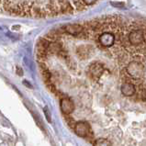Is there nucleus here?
Wrapping results in <instances>:
<instances>
[{
    "instance_id": "nucleus-7",
    "label": "nucleus",
    "mask_w": 146,
    "mask_h": 146,
    "mask_svg": "<svg viewBox=\"0 0 146 146\" xmlns=\"http://www.w3.org/2000/svg\"><path fill=\"white\" fill-rule=\"evenodd\" d=\"M60 106L62 113L64 115H70L74 110V104L73 100L68 97H64L61 98Z\"/></svg>"
},
{
    "instance_id": "nucleus-1",
    "label": "nucleus",
    "mask_w": 146,
    "mask_h": 146,
    "mask_svg": "<svg viewBox=\"0 0 146 146\" xmlns=\"http://www.w3.org/2000/svg\"><path fill=\"white\" fill-rule=\"evenodd\" d=\"M126 73L133 80H141L144 77L145 69L143 64L139 61H131L126 66Z\"/></svg>"
},
{
    "instance_id": "nucleus-2",
    "label": "nucleus",
    "mask_w": 146,
    "mask_h": 146,
    "mask_svg": "<svg viewBox=\"0 0 146 146\" xmlns=\"http://www.w3.org/2000/svg\"><path fill=\"white\" fill-rule=\"evenodd\" d=\"M146 38L145 34L143 30L140 29H135L132 30L128 35V42L130 43L132 47H139L143 46L145 43Z\"/></svg>"
},
{
    "instance_id": "nucleus-3",
    "label": "nucleus",
    "mask_w": 146,
    "mask_h": 146,
    "mask_svg": "<svg viewBox=\"0 0 146 146\" xmlns=\"http://www.w3.org/2000/svg\"><path fill=\"white\" fill-rule=\"evenodd\" d=\"M74 132H76L79 137H82V138H88V137L92 135L89 124L86 121L76 122L74 127Z\"/></svg>"
},
{
    "instance_id": "nucleus-10",
    "label": "nucleus",
    "mask_w": 146,
    "mask_h": 146,
    "mask_svg": "<svg viewBox=\"0 0 146 146\" xmlns=\"http://www.w3.org/2000/svg\"><path fill=\"white\" fill-rule=\"evenodd\" d=\"M89 48L88 46H81L77 49V53L81 58H86L89 54Z\"/></svg>"
},
{
    "instance_id": "nucleus-5",
    "label": "nucleus",
    "mask_w": 146,
    "mask_h": 146,
    "mask_svg": "<svg viewBox=\"0 0 146 146\" xmlns=\"http://www.w3.org/2000/svg\"><path fill=\"white\" fill-rule=\"evenodd\" d=\"M115 35L113 33L111 32H108V31H105L101 33L98 37V41L100 45H102L103 47H106V48H110L111 46H113L114 43H115Z\"/></svg>"
},
{
    "instance_id": "nucleus-12",
    "label": "nucleus",
    "mask_w": 146,
    "mask_h": 146,
    "mask_svg": "<svg viewBox=\"0 0 146 146\" xmlns=\"http://www.w3.org/2000/svg\"><path fill=\"white\" fill-rule=\"evenodd\" d=\"M44 114H45V117H46V119L49 122H52V117H51V113H50V111H49V108L47 107H45L44 108Z\"/></svg>"
},
{
    "instance_id": "nucleus-16",
    "label": "nucleus",
    "mask_w": 146,
    "mask_h": 146,
    "mask_svg": "<svg viewBox=\"0 0 146 146\" xmlns=\"http://www.w3.org/2000/svg\"><path fill=\"white\" fill-rule=\"evenodd\" d=\"M17 74H18L19 76H22V74H23L22 69L19 68V67H17Z\"/></svg>"
},
{
    "instance_id": "nucleus-15",
    "label": "nucleus",
    "mask_w": 146,
    "mask_h": 146,
    "mask_svg": "<svg viewBox=\"0 0 146 146\" xmlns=\"http://www.w3.org/2000/svg\"><path fill=\"white\" fill-rule=\"evenodd\" d=\"M23 85L25 86H27V87H29V88H32V86L29 83V81H27V80H24L23 81Z\"/></svg>"
},
{
    "instance_id": "nucleus-6",
    "label": "nucleus",
    "mask_w": 146,
    "mask_h": 146,
    "mask_svg": "<svg viewBox=\"0 0 146 146\" xmlns=\"http://www.w3.org/2000/svg\"><path fill=\"white\" fill-rule=\"evenodd\" d=\"M62 30L64 33H67L74 37H79L84 31V27L80 24H67L62 27Z\"/></svg>"
},
{
    "instance_id": "nucleus-13",
    "label": "nucleus",
    "mask_w": 146,
    "mask_h": 146,
    "mask_svg": "<svg viewBox=\"0 0 146 146\" xmlns=\"http://www.w3.org/2000/svg\"><path fill=\"white\" fill-rule=\"evenodd\" d=\"M141 98L146 102V87H143L141 89Z\"/></svg>"
},
{
    "instance_id": "nucleus-9",
    "label": "nucleus",
    "mask_w": 146,
    "mask_h": 146,
    "mask_svg": "<svg viewBox=\"0 0 146 146\" xmlns=\"http://www.w3.org/2000/svg\"><path fill=\"white\" fill-rule=\"evenodd\" d=\"M62 44L57 42V41H50L49 46L47 49L48 54H59L62 51Z\"/></svg>"
},
{
    "instance_id": "nucleus-4",
    "label": "nucleus",
    "mask_w": 146,
    "mask_h": 146,
    "mask_svg": "<svg viewBox=\"0 0 146 146\" xmlns=\"http://www.w3.org/2000/svg\"><path fill=\"white\" fill-rule=\"evenodd\" d=\"M104 65L102 64H100L98 62H95L92 64H90L89 68H88V74L90 77L94 79V80H98L100 76H102L104 73Z\"/></svg>"
},
{
    "instance_id": "nucleus-17",
    "label": "nucleus",
    "mask_w": 146,
    "mask_h": 146,
    "mask_svg": "<svg viewBox=\"0 0 146 146\" xmlns=\"http://www.w3.org/2000/svg\"><path fill=\"white\" fill-rule=\"evenodd\" d=\"M112 5H114V6H121V7H123L125 6L124 3H112Z\"/></svg>"
},
{
    "instance_id": "nucleus-8",
    "label": "nucleus",
    "mask_w": 146,
    "mask_h": 146,
    "mask_svg": "<svg viewBox=\"0 0 146 146\" xmlns=\"http://www.w3.org/2000/svg\"><path fill=\"white\" fill-rule=\"evenodd\" d=\"M120 91L125 97H133L136 94L137 89L134 84H132L131 82H125L121 85Z\"/></svg>"
},
{
    "instance_id": "nucleus-14",
    "label": "nucleus",
    "mask_w": 146,
    "mask_h": 146,
    "mask_svg": "<svg viewBox=\"0 0 146 146\" xmlns=\"http://www.w3.org/2000/svg\"><path fill=\"white\" fill-rule=\"evenodd\" d=\"M83 2H84L86 5H92V4H94L96 1H97V0H82Z\"/></svg>"
},
{
    "instance_id": "nucleus-11",
    "label": "nucleus",
    "mask_w": 146,
    "mask_h": 146,
    "mask_svg": "<svg viewBox=\"0 0 146 146\" xmlns=\"http://www.w3.org/2000/svg\"><path fill=\"white\" fill-rule=\"evenodd\" d=\"M94 146H111L110 143L106 139H98L95 141Z\"/></svg>"
}]
</instances>
